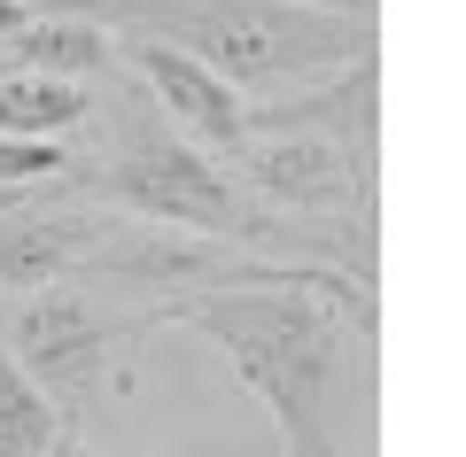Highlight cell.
Wrapping results in <instances>:
<instances>
[{"mask_svg": "<svg viewBox=\"0 0 466 457\" xmlns=\"http://www.w3.org/2000/svg\"><path fill=\"white\" fill-rule=\"evenodd\" d=\"M140 326H187L233 364V380L265 403L288 457H350V380L373 342V279L342 263H303L288 287H226L148 303Z\"/></svg>", "mask_w": 466, "mask_h": 457, "instance_id": "6da1fadb", "label": "cell"}, {"mask_svg": "<svg viewBox=\"0 0 466 457\" xmlns=\"http://www.w3.org/2000/svg\"><path fill=\"white\" fill-rule=\"evenodd\" d=\"M32 16H78L101 32L171 39L195 63H210L233 94L327 78L373 47L358 8H303V0H32Z\"/></svg>", "mask_w": 466, "mask_h": 457, "instance_id": "7a4b0ae2", "label": "cell"}, {"mask_svg": "<svg viewBox=\"0 0 466 457\" xmlns=\"http://www.w3.org/2000/svg\"><path fill=\"white\" fill-rule=\"evenodd\" d=\"M78 194H94L101 210H125V217H156V225H187V233H210V241H233V248H249V256L334 263L303 225H288L265 202H249L233 171H218L187 132H171L148 94L116 101L109 164L78 171Z\"/></svg>", "mask_w": 466, "mask_h": 457, "instance_id": "3957f363", "label": "cell"}, {"mask_svg": "<svg viewBox=\"0 0 466 457\" xmlns=\"http://www.w3.org/2000/svg\"><path fill=\"white\" fill-rule=\"evenodd\" d=\"M133 333H148V326H140V318H109L86 287L55 279V287H39V294H16L0 342H8V357H16L39 388H47V403L70 419V411L101 403V395L125 380L116 357H125Z\"/></svg>", "mask_w": 466, "mask_h": 457, "instance_id": "277c9868", "label": "cell"}, {"mask_svg": "<svg viewBox=\"0 0 466 457\" xmlns=\"http://www.w3.org/2000/svg\"><path fill=\"white\" fill-rule=\"evenodd\" d=\"M303 263L249 256L233 241L187 225H156V217H116L94 241V256L78 263V279H109V287L156 294V303H187V294H226V287H288Z\"/></svg>", "mask_w": 466, "mask_h": 457, "instance_id": "5b68a950", "label": "cell"}, {"mask_svg": "<svg viewBox=\"0 0 466 457\" xmlns=\"http://www.w3.org/2000/svg\"><path fill=\"white\" fill-rule=\"evenodd\" d=\"M47 186L55 179L24 186L16 210H0V303L39 294V287H55V279H78V263L94 256V241L116 225L94 194L86 202H55Z\"/></svg>", "mask_w": 466, "mask_h": 457, "instance_id": "8992f818", "label": "cell"}, {"mask_svg": "<svg viewBox=\"0 0 466 457\" xmlns=\"http://www.w3.org/2000/svg\"><path fill=\"white\" fill-rule=\"evenodd\" d=\"M109 47H116V63L148 85L156 109H164L171 124H187V140L218 147V155H233V147L249 140V94H233V85L218 78L210 63H195L187 47L148 39V32H116Z\"/></svg>", "mask_w": 466, "mask_h": 457, "instance_id": "52a82bcc", "label": "cell"}, {"mask_svg": "<svg viewBox=\"0 0 466 457\" xmlns=\"http://www.w3.org/2000/svg\"><path fill=\"white\" fill-rule=\"evenodd\" d=\"M8 70H47V78H109L116 70V47L101 24H78V16H32L24 32L0 39Z\"/></svg>", "mask_w": 466, "mask_h": 457, "instance_id": "ba28073f", "label": "cell"}, {"mask_svg": "<svg viewBox=\"0 0 466 457\" xmlns=\"http://www.w3.org/2000/svg\"><path fill=\"white\" fill-rule=\"evenodd\" d=\"M94 116L86 78H47V70H0V132L16 140H55Z\"/></svg>", "mask_w": 466, "mask_h": 457, "instance_id": "9c48e42d", "label": "cell"}, {"mask_svg": "<svg viewBox=\"0 0 466 457\" xmlns=\"http://www.w3.org/2000/svg\"><path fill=\"white\" fill-rule=\"evenodd\" d=\"M55 434H63V411L47 403V388L0 342V457H47Z\"/></svg>", "mask_w": 466, "mask_h": 457, "instance_id": "30bf717a", "label": "cell"}, {"mask_svg": "<svg viewBox=\"0 0 466 457\" xmlns=\"http://www.w3.org/2000/svg\"><path fill=\"white\" fill-rule=\"evenodd\" d=\"M78 155L55 140H16V132H0V186H39V179H70Z\"/></svg>", "mask_w": 466, "mask_h": 457, "instance_id": "8fae6325", "label": "cell"}, {"mask_svg": "<svg viewBox=\"0 0 466 457\" xmlns=\"http://www.w3.org/2000/svg\"><path fill=\"white\" fill-rule=\"evenodd\" d=\"M47 457H116V450H94V442H78V434H55Z\"/></svg>", "mask_w": 466, "mask_h": 457, "instance_id": "7c38bea8", "label": "cell"}, {"mask_svg": "<svg viewBox=\"0 0 466 457\" xmlns=\"http://www.w3.org/2000/svg\"><path fill=\"white\" fill-rule=\"evenodd\" d=\"M24 24H32V0H0V39L24 32Z\"/></svg>", "mask_w": 466, "mask_h": 457, "instance_id": "4fadbf2b", "label": "cell"}, {"mask_svg": "<svg viewBox=\"0 0 466 457\" xmlns=\"http://www.w3.org/2000/svg\"><path fill=\"white\" fill-rule=\"evenodd\" d=\"M303 8H358V16H366V0H303Z\"/></svg>", "mask_w": 466, "mask_h": 457, "instance_id": "5bb4252c", "label": "cell"}, {"mask_svg": "<svg viewBox=\"0 0 466 457\" xmlns=\"http://www.w3.org/2000/svg\"><path fill=\"white\" fill-rule=\"evenodd\" d=\"M0 70H8V55H0Z\"/></svg>", "mask_w": 466, "mask_h": 457, "instance_id": "9a60e30c", "label": "cell"}]
</instances>
